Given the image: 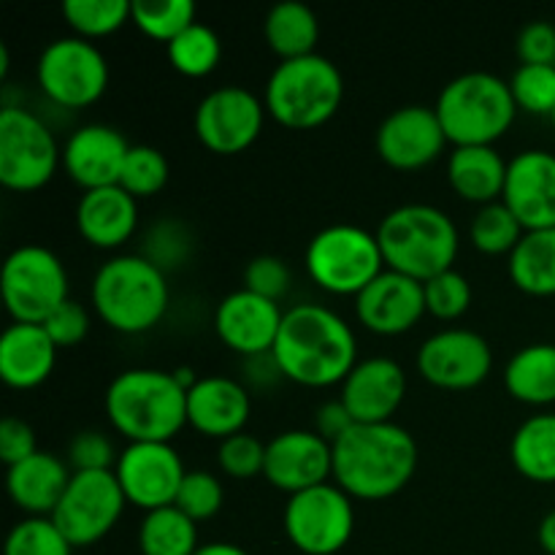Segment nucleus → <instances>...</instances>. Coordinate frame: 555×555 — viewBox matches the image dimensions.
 Segmentation results:
<instances>
[{"label": "nucleus", "mask_w": 555, "mask_h": 555, "mask_svg": "<svg viewBox=\"0 0 555 555\" xmlns=\"http://www.w3.org/2000/svg\"><path fill=\"white\" fill-rule=\"evenodd\" d=\"M263 33L271 52L280 54L282 60H296L314 54L320 22L309 5L298 3V0H282L266 14Z\"/></svg>", "instance_id": "32"}, {"label": "nucleus", "mask_w": 555, "mask_h": 555, "mask_svg": "<svg viewBox=\"0 0 555 555\" xmlns=\"http://www.w3.org/2000/svg\"><path fill=\"white\" fill-rule=\"evenodd\" d=\"M352 426H356V421H352V415L347 412V406L341 404V399L325 401V404H320L318 412H314V431L323 439H328L331 444L339 437H345Z\"/></svg>", "instance_id": "50"}, {"label": "nucleus", "mask_w": 555, "mask_h": 555, "mask_svg": "<svg viewBox=\"0 0 555 555\" xmlns=\"http://www.w3.org/2000/svg\"><path fill=\"white\" fill-rule=\"evenodd\" d=\"M307 274L320 291L334 296H358L385 271L377 233L352 222L325 225L309 238L304 253Z\"/></svg>", "instance_id": "8"}, {"label": "nucleus", "mask_w": 555, "mask_h": 555, "mask_svg": "<svg viewBox=\"0 0 555 555\" xmlns=\"http://www.w3.org/2000/svg\"><path fill=\"white\" fill-rule=\"evenodd\" d=\"M173 377H177V383L182 385L184 390H190V388H193V385L201 379V377H195V372H193V369H190V366L173 369Z\"/></svg>", "instance_id": "54"}, {"label": "nucleus", "mask_w": 555, "mask_h": 555, "mask_svg": "<svg viewBox=\"0 0 555 555\" xmlns=\"http://www.w3.org/2000/svg\"><path fill=\"white\" fill-rule=\"evenodd\" d=\"M168 177H171L168 157L157 146L133 144L122 166L119 188L128 190L133 198H150V195L160 193L166 188Z\"/></svg>", "instance_id": "38"}, {"label": "nucleus", "mask_w": 555, "mask_h": 555, "mask_svg": "<svg viewBox=\"0 0 555 555\" xmlns=\"http://www.w3.org/2000/svg\"><path fill=\"white\" fill-rule=\"evenodd\" d=\"M74 545L52 518H25L5 537L3 555H70Z\"/></svg>", "instance_id": "39"}, {"label": "nucleus", "mask_w": 555, "mask_h": 555, "mask_svg": "<svg viewBox=\"0 0 555 555\" xmlns=\"http://www.w3.org/2000/svg\"><path fill=\"white\" fill-rule=\"evenodd\" d=\"M356 314L363 328L379 336L406 334L426 314L423 282L385 269L356 296Z\"/></svg>", "instance_id": "20"}, {"label": "nucleus", "mask_w": 555, "mask_h": 555, "mask_svg": "<svg viewBox=\"0 0 555 555\" xmlns=\"http://www.w3.org/2000/svg\"><path fill=\"white\" fill-rule=\"evenodd\" d=\"M282 529L298 553L336 555L352 540L356 507L336 482H323L287 496Z\"/></svg>", "instance_id": "11"}, {"label": "nucleus", "mask_w": 555, "mask_h": 555, "mask_svg": "<svg viewBox=\"0 0 555 555\" xmlns=\"http://www.w3.org/2000/svg\"><path fill=\"white\" fill-rule=\"evenodd\" d=\"M130 14H133V3L130 0H65L63 16L76 36L87 38H103L117 33L119 27L128 25Z\"/></svg>", "instance_id": "35"}, {"label": "nucleus", "mask_w": 555, "mask_h": 555, "mask_svg": "<svg viewBox=\"0 0 555 555\" xmlns=\"http://www.w3.org/2000/svg\"><path fill=\"white\" fill-rule=\"evenodd\" d=\"M128 139L103 122L79 125L63 146V166L68 177L85 190L119 184L130 152Z\"/></svg>", "instance_id": "23"}, {"label": "nucleus", "mask_w": 555, "mask_h": 555, "mask_svg": "<svg viewBox=\"0 0 555 555\" xmlns=\"http://www.w3.org/2000/svg\"><path fill=\"white\" fill-rule=\"evenodd\" d=\"M551 119H553V128H555V112L551 114Z\"/></svg>", "instance_id": "56"}, {"label": "nucleus", "mask_w": 555, "mask_h": 555, "mask_svg": "<svg viewBox=\"0 0 555 555\" xmlns=\"http://www.w3.org/2000/svg\"><path fill=\"white\" fill-rule=\"evenodd\" d=\"M217 464L233 480H253V477L263 475L266 442L247 431L233 434L217 444Z\"/></svg>", "instance_id": "44"}, {"label": "nucleus", "mask_w": 555, "mask_h": 555, "mask_svg": "<svg viewBox=\"0 0 555 555\" xmlns=\"http://www.w3.org/2000/svg\"><path fill=\"white\" fill-rule=\"evenodd\" d=\"M515 52L524 65H555V22L537 20L520 27Z\"/></svg>", "instance_id": "48"}, {"label": "nucleus", "mask_w": 555, "mask_h": 555, "mask_svg": "<svg viewBox=\"0 0 555 555\" xmlns=\"http://www.w3.org/2000/svg\"><path fill=\"white\" fill-rule=\"evenodd\" d=\"M0 293L14 323L43 325L68 301V271L60 255L43 244H22L5 255Z\"/></svg>", "instance_id": "9"}, {"label": "nucleus", "mask_w": 555, "mask_h": 555, "mask_svg": "<svg viewBox=\"0 0 555 555\" xmlns=\"http://www.w3.org/2000/svg\"><path fill=\"white\" fill-rule=\"evenodd\" d=\"M193 0H133V14L130 22L139 27L144 36L155 41H173L184 27L195 22Z\"/></svg>", "instance_id": "37"}, {"label": "nucleus", "mask_w": 555, "mask_h": 555, "mask_svg": "<svg viewBox=\"0 0 555 555\" xmlns=\"http://www.w3.org/2000/svg\"><path fill=\"white\" fill-rule=\"evenodd\" d=\"M117 459L114 442L98 428H85L68 442V466L74 472H112Z\"/></svg>", "instance_id": "45"}, {"label": "nucleus", "mask_w": 555, "mask_h": 555, "mask_svg": "<svg viewBox=\"0 0 555 555\" xmlns=\"http://www.w3.org/2000/svg\"><path fill=\"white\" fill-rule=\"evenodd\" d=\"M417 442L399 423H356L334 442V482L350 499L383 502L410 486Z\"/></svg>", "instance_id": "2"}, {"label": "nucleus", "mask_w": 555, "mask_h": 555, "mask_svg": "<svg viewBox=\"0 0 555 555\" xmlns=\"http://www.w3.org/2000/svg\"><path fill=\"white\" fill-rule=\"evenodd\" d=\"M502 201L524 231L555 228V155L545 150H524L509 160Z\"/></svg>", "instance_id": "21"}, {"label": "nucleus", "mask_w": 555, "mask_h": 555, "mask_svg": "<svg viewBox=\"0 0 555 555\" xmlns=\"http://www.w3.org/2000/svg\"><path fill=\"white\" fill-rule=\"evenodd\" d=\"M537 540H540L542 551L547 555H555V509H551V513L542 518L540 531H537Z\"/></svg>", "instance_id": "52"}, {"label": "nucleus", "mask_w": 555, "mask_h": 555, "mask_svg": "<svg viewBox=\"0 0 555 555\" xmlns=\"http://www.w3.org/2000/svg\"><path fill=\"white\" fill-rule=\"evenodd\" d=\"M507 166L493 146H453L448 157V182L469 204L488 206L502 201Z\"/></svg>", "instance_id": "28"}, {"label": "nucleus", "mask_w": 555, "mask_h": 555, "mask_svg": "<svg viewBox=\"0 0 555 555\" xmlns=\"http://www.w3.org/2000/svg\"><path fill=\"white\" fill-rule=\"evenodd\" d=\"M504 388L524 404H555V345L534 341L520 347L504 366Z\"/></svg>", "instance_id": "29"}, {"label": "nucleus", "mask_w": 555, "mask_h": 555, "mask_svg": "<svg viewBox=\"0 0 555 555\" xmlns=\"http://www.w3.org/2000/svg\"><path fill=\"white\" fill-rule=\"evenodd\" d=\"M253 412L249 388L233 377L211 374L188 390V426L209 439H228L244 431Z\"/></svg>", "instance_id": "24"}, {"label": "nucleus", "mask_w": 555, "mask_h": 555, "mask_svg": "<svg viewBox=\"0 0 555 555\" xmlns=\"http://www.w3.org/2000/svg\"><path fill=\"white\" fill-rule=\"evenodd\" d=\"M263 477L287 496L331 482L334 444L318 431H304V428L276 434L271 442H266Z\"/></svg>", "instance_id": "17"}, {"label": "nucleus", "mask_w": 555, "mask_h": 555, "mask_svg": "<svg viewBox=\"0 0 555 555\" xmlns=\"http://www.w3.org/2000/svg\"><path fill=\"white\" fill-rule=\"evenodd\" d=\"M198 547V524L190 520L177 504L144 513L139 526L141 555H195Z\"/></svg>", "instance_id": "33"}, {"label": "nucleus", "mask_w": 555, "mask_h": 555, "mask_svg": "<svg viewBox=\"0 0 555 555\" xmlns=\"http://www.w3.org/2000/svg\"><path fill=\"white\" fill-rule=\"evenodd\" d=\"M282 318L285 312L280 304L247 287H238L217 304L215 331L228 350L238 352L242 358H253L274 350Z\"/></svg>", "instance_id": "19"}, {"label": "nucleus", "mask_w": 555, "mask_h": 555, "mask_svg": "<svg viewBox=\"0 0 555 555\" xmlns=\"http://www.w3.org/2000/svg\"><path fill=\"white\" fill-rule=\"evenodd\" d=\"M57 363V345L43 325L11 323L0 336V377L16 390L47 383Z\"/></svg>", "instance_id": "27"}, {"label": "nucleus", "mask_w": 555, "mask_h": 555, "mask_svg": "<svg viewBox=\"0 0 555 555\" xmlns=\"http://www.w3.org/2000/svg\"><path fill=\"white\" fill-rule=\"evenodd\" d=\"M244 361H247V372H244V377H247L255 388H269V385H274L276 379L282 377V369H280V363H276L274 352H263V356L244 358Z\"/></svg>", "instance_id": "51"}, {"label": "nucleus", "mask_w": 555, "mask_h": 555, "mask_svg": "<svg viewBox=\"0 0 555 555\" xmlns=\"http://www.w3.org/2000/svg\"><path fill=\"white\" fill-rule=\"evenodd\" d=\"M114 475L128 504L152 513L177 502L188 469L171 442H128L119 453Z\"/></svg>", "instance_id": "15"}, {"label": "nucleus", "mask_w": 555, "mask_h": 555, "mask_svg": "<svg viewBox=\"0 0 555 555\" xmlns=\"http://www.w3.org/2000/svg\"><path fill=\"white\" fill-rule=\"evenodd\" d=\"M513 466L531 482H555V412L531 415L515 428L509 442Z\"/></svg>", "instance_id": "31"}, {"label": "nucleus", "mask_w": 555, "mask_h": 555, "mask_svg": "<svg viewBox=\"0 0 555 555\" xmlns=\"http://www.w3.org/2000/svg\"><path fill=\"white\" fill-rule=\"evenodd\" d=\"M195 555H249L244 547L233 545V542H206V545H201Z\"/></svg>", "instance_id": "53"}, {"label": "nucleus", "mask_w": 555, "mask_h": 555, "mask_svg": "<svg viewBox=\"0 0 555 555\" xmlns=\"http://www.w3.org/2000/svg\"><path fill=\"white\" fill-rule=\"evenodd\" d=\"M434 112L453 146H493L515 122L518 103L502 76L466 70L442 87Z\"/></svg>", "instance_id": "6"}, {"label": "nucleus", "mask_w": 555, "mask_h": 555, "mask_svg": "<svg viewBox=\"0 0 555 555\" xmlns=\"http://www.w3.org/2000/svg\"><path fill=\"white\" fill-rule=\"evenodd\" d=\"M266 114V103L247 87H215L195 108V135L215 155H238L258 141Z\"/></svg>", "instance_id": "14"}, {"label": "nucleus", "mask_w": 555, "mask_h": 555, "mask_svg": "<svg viewBox=\"0 0 555 555\" xmlns=\"http://www.w3.org/2000/svg\"><path fill=\"white\" fill-rule=\"evenodd\" d=\"M166 54L173 70L190 76V79H201V76H209L220 65L222 41L215 27L195 20L173 41L166 43Z\"/></svg>", "instance_id": "34"}, {"label": "nucleus", "mask_w": 555, "mask_h": 555, "mask_svg": "<svg viewBox=\"0 0 555 555\" xmlns=\"http://www.w3.org/2000/svg\"><path fill=\"white\" fill-rule=\"evenodd\" d=\"M9 74V47L0 43V76Z\"/></svg>", "instance_id": "55"}, {"label": "nucleus", "mask_w": 555, "mask_h": 555, "mask_svg": "<svg viewBox=\"0 0 555 555\" xmlns=\"http://www.w3.org/2000/svg\"><path fill=\"white\" fill-rule=\"evenodd\" d=\"M103 406L114 431L128 442H171L188 426V390L166 369L119 372L108 383Z\"/></svg>", "instance_id": "3"}, {"label": "nucleus", "mask_w": 555, "mask_h": 555, "mask_svg": "<svg viewBox=\"0 0 555 555\" xmlns=\"http://www.w3.org/2000/svg\"><path fill=\"white\" fill-rule=\"evenodd\" d=\"M225 502V491H222V482L217 480V475L206 469H190L184 475L182 488L177 493V507L188 515L190 520L201 524V520L215 518L222 509Z\"/></svg>", "instance_id": "42"}, {"label": "nucleus", "mask_w": 555, "mask_h": 555, "mask_svg": "<svg viewBox=\"0 0 555 555\" xmlns=\"http://www.w3.org/2000/svg\"><path fill=\"white\" fill-rule=\"evenodd\" d=\"M33 453H38V444L30 423H25L22 417H5L0 423V459L5 461V466L20 464Z\"/></svg>", "instance_id": "49"}, {"label": "nucleus", "mask_w": 555, "mask_h": 555, "mask_svg": "<svg viewBox=\"0 0 555 555\" xmlns=\"http://www.w3.org/2000/svg\"><path fill=\"white\" fill-rule=\"evenodd\" d=\"M63 160L52 128L25 106L0 112V182L16 193H33L52 182Z\"/></svg>", "instance_id": "10"}, {"label": "nucleus", "mask_w": 555, "mask_h": 555, "mask_svg": "<svg viewBox=\"0 0 555 555\" xmlns=\"http://www.w3.org/2000/svg\"><path fill=\"white\" fill-rule=\"evenodd\" d=\"M339 388V399L352 421L390 423L406 396V374L393 358H363Z\"/></svg>", "instance_id": "22"}, {"label": "nucleus", "mask_w": 555, "mask_h": 555, "mask_svg": "<svg viewBox=\"0 0 555 555\" xmlns=\"http://www.w3.org/2000/svg\"><path fill=\"white\" fill-rule=\"evenodd\" d=\"M345 98V76L323 54L282 60L263 90L266 112L291 130H312L328 122Z\"/></svg>", "instance_id": "7"}, {"label": "nucleus", "mask_w": 555, "mask_h": 555, "mask_svg": "<svg viewBox=\"0 0 555 555\" xmlns=\"http://www.w3.org/2000/svg\"><path fill=\"white\" fill-rule=\"evenodd\" d=\"M518 112L551 117L555 112V65H520L509 79Z\"/></svg>", "instance_id": "40"}, {"label": "nucleus", "mask_w": 555, "mask_h": 555, "mask_svg": "<svg viewBox=\"0 0 555 555\" xmlns=\"http://www.w3.org/2000/svg\"><path fill=\"white\" fill-rule=\"evenodd\" d=\"M385 266L417 282L455 269L461 249L459 228L448 211L431 204H401L377 225Z\"/></svg>", "instance_id": "4"}, {"label": "nucleus", "mask_w": 555, "mask_h": 555, "mask_svg": "<svg viewBox=\"0 0 555 555\" xmlns=\"http://www.w3.org/2000/svg\"><path fill=\"white\" fill-rule=\"evenodd\" d=\"M274 358L282 377L304 388L341 385L358 363V339L345 318L323 304L285 309Z\"/></svg>", "instance_id": "1"}, {"label": "nucleus", "mask_w": 555, "mask_h": 555, "mask_svg": "<svg viewBox=\"0 0 555 555\" xmlns=\"http://www.w3.org/2000/svg\"><path fill=\"white\" fill-rule=\"evenodd\" d=\"M291 282V269H287L285 260L276 258V255H258V258L249 260L247 269H244V287L258 293V296L271 298V301L276 304L287 296Z\"/></svg>", "instance_id": "46"}, {"label": "nucleus", "mask_w": 555, "mask_h": 555, "mask_svg": "<svg viewBox=\"0 0 555 555\" xmlns=\"http://www.w3.org/2000/svg\"><path fill=\"white\" fill-rule=\"evenodd\" d=\"M423 293L426 312L437 320H459L472 304V282L459 269H448L423 282Z\"/></svg>", "instance_id": "41"}, {"label": "nucleus", "mask_w": 555, "mask_h": 555, "mask_svg": "<svg viewBox=\"0 0 555 555\" xmlns=\"http://www.w3.org/2000/svg\"><path fill=\"white\" fill-rule=\"evenodd\" d=\"M90 301L98 318L119 334H144L155 328L171 301L166 271L144 255H117L95 271Z\"/></svg>", "instance_id": "5"}, {"label": "nucleus", "mask_w": 555, "mask_h": 555, "mask_svg": "<svg viewBox=\"0 0 555 555\" xmlns=\"http://www.w3.org/2000/svg\"><path fill=\"white\" fill-rule=\"evenodd\" d=\"M43 328H47V334L52 336L57 350L60 347H76L79 341L87 339V334H90V312L85 309V304L68 298L63 307H57L52 314H49Z\"/></svg>", "instance_id": "47"}, {"label": "nucleus", "mask_w": 555, "mask_h": 555, "mask_svg": "<svg viewBox=\"0 0 555 555\" xmlns=\"http://www.w3.org/2000/svg\"><path fill=\"white\" fill-rule=\"evenodd\" d=\"M128 504L117 475L112 472H74L63 499L49 518L74 547L101 542L122 518Z\"/></svg>", "instance_id": "13"}, {"label": "nucleus", "mask_w": 555, "mask_h": 555, "mask_svg": "<svg viewBox=\"0 0 555 555\" xmlns=\"http://www.w3.org/2000/svg\"><path fill=\"white\" fill-rule=\"evenodd\" d=\"M193 249V233L179 220H160L150 228L144 242V258H150L157 269L168 271L182 266Z\"/></svg>", "instance_id": "43"}, {"label": "nucleus", "mask_w": 555, "mask_h": 555, "mask_svg": "<svg viewBox=\"0 0 555 555\" xmlns=\"http://www.w3.org/2000/svg\"><path fill=\"white\" fill-rule=\"evenodd\" d=\"M509 280L529 296H555V228L526 231L507 255Z\"/></svg>", "instance_id": "30"}, {"label": "nucleus", "mask_w": 555, "mask_h": 555, "mask_svg": "<svg viewBox=\"0 0 555 555\" xmlns=\"http://www.w3.org/2000/svg\"><path fill=\"white\" fill-rule=\"evenodd\" d=\"M36 81L57 106L87 108L108 87L106 54L81 36L54 38L38 54Z\"/></svg>", "instance_id": "12"}, {"label": "nucleus", "mask_w": 555, "mask_h": 555, "mask_svg": "<svg viewBox=\"0 0 555 555\" xmlns=\"http://www.w3.org/2000/svg\"><path fill=\"white\" fill-rule=\"evenodd\" d=\"M377 152L390 168L417 171L437 160L450 144L434 106L410 103L390 112L377 128Z\"/></svg>", "instance_id": "18"}, {"label": "nucleus", "mask_w": 555, "mask_h": 555, "mask_svg": "<svg viewBox=\"0 0 555 555\" xmlns=\"http://www.w3.org/2000/svg\"><path fill=\"white\" fill-rule=\"evenodd\" d=\"M524 233V225H520L518 217L509 211L504 201L480 206L469 225L472 244L486 255H509L518 247Z\"/></svg>", "instance_id": "36"}, {"label": "nucleus", "mask_w": 555, "mask_h": 555, "mask_svg": "<svg viewBox=\"0 0 555 555\" xmlns=\"http://www.w3.org/2000/svg\"><path fill=\"white\" fill-rule=\"evenodd\" d=\"M74 469L60 455L38 450L30 459L9 466L5 472V491L11 502L25 509L30 518H49L63 499Z\"/></svg>", "instance_id": "26"}, {"label": "nucleus", "mask_w": 555, "mask_h": 555, "mask_svg": "<svg viewBox=\"0 0 555 555\" xmlns=\"http://www.w3.org/2000/svg\"><path fill=\"white\" fill-rule=\"evenodd\" d=\"M417 372L442 390H469L486 383L493 369V350L472 328H444L428 336L417 350Z\"/></svg>", "instance_id": "16"}, {"label": "nucleus", "mask_w": 555, "mask_h": 555, "mask_svg": "<svg viewBox=\"0 0 555 555\" xmlns=\"http://www.w3.org/2000/svg\"><path fill=\"white\" fill-rule=\"evenodd\" d=\"M139 228V198L119 184L85 190L76 204V231L101 249L122 247Z\"/></svg>", "instance_id": "25"}]
</instances>
